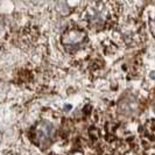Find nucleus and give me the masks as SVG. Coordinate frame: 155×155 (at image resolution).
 I'll return each instance as SVG.
<instances>
[{
	"label": "nucleus",
	"instance_id": "2",
	"mask_svg": "<svg viewBox=\"0 0 155 155\" xmlns=\"http://www.w3.org/2000/svg\"><path fill=\"white\" fill-rule=\"evenodd\" d=\"M62 45L68 51H77L85 45L86 31L79 27H71L62 34Z\"/></svg>",
	"mask_w": 155,
	"mask_h": 155
},
{
	"label": "nucleus",
	"instance_id": "3",
	"mask_svg": "<svg viewBox=\"0 0 155 155\" xmlns=\"http://www.w3.org/2000/svg\"><path fill=\"white\" fill-rule=\"evenodd\" d=\"M55 134L54 126L49 123H42L39 125L36 128V140L39 141L41 145H48Z\"/></svg>",
	"mask_w": 155,
	"mask_h": 155
},
{
	"label": "nucleus",
	"instance_id": "1",
	"mask_svg": "<svg viewBox=\"0 0 155 155\" xmlns=\"http://www.w3.org/2000/svg\"><path fill=\"white\" fill-rule=\"evenodd\" d=\"M118 16L119 6L116 0H86L81 13L86 27L97 31L113 27Z\"/></svg>",
	"mask_w": 155,
	"mask_h": 155
},
{
	"label": "nucleus",
	"instance_id": "4",
	"mask_svg": "<svg viewBox=\"0 0 155 155\" xmlns=\"http://www.w3.org/2000/svg\"><path fill=\"white\" fill-rule=\"evenodd\" d=\"M149 28H150V31H152L153 36L155 38V15L149 20Z\"/></svg>",
	"mask_w": 155,
	"mask_h": 155
}]
</instances>
